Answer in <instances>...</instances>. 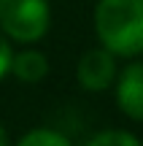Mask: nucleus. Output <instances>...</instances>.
<instances>
[{
  "label": "nucleus",
  "instance_id": "obj_7",
  "mask_svg": "<svg viewBox=\"0 0 143 146\" xmlns=\"http://www.w3.org/2000/svg\"><path fill=\"white\" fill-rule=\"evenodd\" d=\"M86 146H143L132 133H124V130H105L100 135H95Z\"/></svg>",
  "mask_w": 143,
  "mask_h": 146
},
{
  "label": "nucleus",
  "instance_id": "obj_9",
  "mask_svg": "<svg viewBox=\"0 0 143 146\" xmlns=\"http://www.w3.org/2000/svg\"><path fill=\"white\" fill-rule=\"evenodd\" d=\"M0 146H8V143H5V133H3V127H0Z\"/></svg>",
  "mask_w": 143,
  "mask_h": 146
},
{
  "label": "nucleus",
  "instance_id": "obj_8",
  "mask_svg": "<svg viewBox=\"0 0 143 146\" xmlns=\"http://www.w3.org/2000/svg\"><path fill=\"white\" fill-rule=\"evenodd\" d=\"M11 60H14V52H11L8 41H5V38L0 35V78H3L5 73L11 70Z\"/></svg>",
  "mask_w": 143,
  "mask_h": 146
},
{
  "label": "nucleus",
  "instance_id": "obj_1",
  "mask_svg": "<svg viewBox=\"0 0 143 146\" xmlns=\"http://www.w3.org/2000/svg\"><path fill=\"white\" fill-rule=\"evenodd\" d=\"M95 30L111 54L135 57L143 52V0H100Z\"/></svg>",
  "mask_w": 143,
  "mask_h": 146
},
{
  "label": "nucleus",
  "instance_id": "obj_5",
  "mask_svg": "<svg viewBox=\"0 0 143 146\" xmlns=\"http://www.w3.org/2000/svg\"><path fill=\"white\" fill-rule=\"evenodd\" d=\"M11 70L22 78V81H41L49 73V62L41 52H22L11 60Z\"/></svg>",
  "mask_w": 143,
  "mask_h": 146
},
{
  "label": "nucleus",
  "instance_id": "obj_4",
  "mask_svg": "<svg viewBox=\"0 0 143 146\" xmlns=\"http://www.w3.org/2000/svg\"><path fill=\"white\" fill-rule=\"evenodd\" d=\"M119 108L135 122H143V62H132L119 76L116 84Z\"/></svg>",
  "mask_w": 143,
  "mask_h": 146
},
{
  "label": "nucleus",
  "instance_id": "obj_6",
  "mask_svg": "<svg viewBox=\"0 0 143 146\" xmlns=\"http://www.w3.org/2000/svg\"><path fill=\"white\" fill-rule=\"evenodd\" d=\"M19 146H70V141L57 130H32L19 141Z\"/></svg>",
  "mask_w": 143,
  "mask_h": 146
},
{
  "label": "nucleus",
  "instance_id": "obj_2",
  "mask_svg": "<svg viewBox=\"0 0 143 146\" xmlns=\"http://www.w3.org/2000/svg\"><path fill=\"white\" fill-rule=\"evenodd\" d=\"M0 25L14 41H41L49 30V3L46 0H0Z\"/></svg>",
  "mask_w": 143,
  "mask_h": 146
},
{
  "label": "nucleus",
  "instance_id": "obj_3",
  "mask_svg": "<svg viewBox=\"0 0 143 146\" xmlns=\"http://www.w3.org/2000/svg\"><path fill=\"white\" fill-rule=\"evenodd\" d=\"M113 78H116V62H113V54L105 46L92 49L78 60V81L84 89L100 92V89L111 87Z\"/></svg>",
  "mask_w": 143,
  "mask_h": 146
}]
</instances>
